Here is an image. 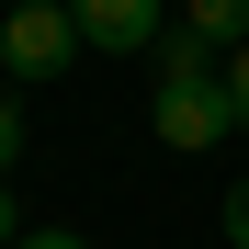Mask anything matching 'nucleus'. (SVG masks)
I'll list each match as a JSON object with an SVG mask.
<instances>
[{
  "mask_svg": "<svg viewBox=\"0 0 249 249\" xmlns=\"http://www.w3.org/2000/svg\"><path fill=\"white\" fill-rule=\"evenodd\" d=\"M147 57H159V91H147V124H159V147L204 159L215 136H238V91L215 79V46H204L193 23H170Z\"/></svg>",
  "mask_w": 249,
  "mask_h": 249,
  "instance_id": "obj_1",
  "label": "nucleus"
},
{
  "mask_svg": "<svg viewBox=\"0 0 249 249\" xmlns=\"http://www.w3.org/2000/svg\"><path fill=\"white\" fill-rule=\"evenodd\" d=\"M79 57V12L68 0H12V23H0V68L12 79H57Z\"/></svg>",
  "mask_w": 249,
  "mask_h": 249,
  "instance_id": "obj_2",
  "label": "nucleus"
},
{
  "mask_svg": "<svg viewBox=\"0 0 249 249\" xmlns=\"http://www.w3.org/2000/svg\"><path fill=\"white\" fill-rule=\"evenodd\" d=\"M68 12H79V46H102V57H147L170 34V0H68Z\"/></svg>",
  "mask_w": 249,
  "mask_h": 249,
  "instance_id": "obj_3",
  "label": "nucleus"
},
{
  "mask_svg": "<svg viewBox=\"0 0 249 249\" xmlns=\"http://www.w3.org/2000/svg\"><path fill=\"white\" fill-rule=\"evenodd\" d=\"M170 23H193L204 46H249V0H170Z\"/></svg>",
  "mask_w": 249,
  "mask_h": 249,
  "instance_id": "obj_4",
  "label": "nucleus"
},
{
  "mask_svg": "<svg viewBox=\"0 0 249 249\" xmlns=\"http://www.w3.org/2000/svg\"><path fill=\"white\" fill-rule=\"evenodd\" d=\"M215 227H227V249H249V181H227V204H215Z\"/></svg>",
  "mask_w": 249,
  "mask_h": 249,
  "instance_id": "obj_5",
  "label": "nucleus"
},
{
  "mask_svg": "<svg viewBox=\"0 0 249 249\" xmlns=\"http://www.w3.org/2000/svg\"><path fill=\"white\" fill-rule=\"evenodd\" d=\"M12 159H23V113H12V91H0V181H12Z\"/></svg>",
  "mask_w": 249,
  "mask_h": 249,
  "instance_id": "obj_6",
  "label": "nucleus"
},
{
  "mask_svg": "<svg viewBox=\"0 0 249 249\" xmlns=\"http://www.w3.org/2000/svg\"><path fill=\"white\" fill-rule=\"evenodd\" d=\"M12 249H91V238H79V227H23Z\"/></svg>",
  "mask_w": 249,
  "mask_h": 249,
  "instance_id": "obj_7",
  "label": "nucleus"
},
{
  "mask_svg": "<svg viewBox=\"0 0 249 249\" xmlns=\"http://www.w3.org/2000/svg\"><path fill=\"white\" fill-rule=\"evenodd\" d=\"M227 91H238V136H249V46H227Z\"/></svg>",
  "mask_w": 249,
  "mask_h": 249,
  "instance_id": "obj_8",
  "label": "nucleus"
},
{
  "mask_svg": "<svg viewBox=\"0 0 249 249\" xmlns=\"http://www.w3.org/2000/svg\"><path fill=\"white\" fill-rule=\"evenodd\" d=\"M12 238H23V215H12V181H0V249H12Z\"/></svg>",
  "mask_w": 249,
  "mask_h": 249,
  "instance_id": "obj_9",
  "label": "nucleus"
}]
</instances>
